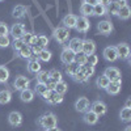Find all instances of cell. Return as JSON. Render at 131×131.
I'll return each mask as SVG.
<instances>
[{
	"mask_svg": "<svg viewBox=\"0 0 131 131\" xmlns=\"http://www.w3.org/2000/svg\"><path fill=\"white\" fill-rule=\"evenodd\" d=\"M57 122H58V118L54 113H45L43 115H41L38 118V123L41 127L43 128H51L54 126H57Z\"/></svg>",
	"mask_w": 131,
	"mask_h": 131,
	"instance_id": "obj_1",
	"label": "cell"
},
{
	"mask_svg": "<svg viewBox=\"0 0 131 131\" xmlns=\"http://www.w3.org/2000/svg\"><path fill=\"white\" fill-rule=\"evenodd\" d=\"M52 36H54V38H55L57 42L66 43L70 38V29H67L66 26H58V28L54 29Z\"/></svg>",
	"mask_w": 131,
	"mask_h": 131,
	"instance_id": "obj_2",
	"label": "cell"
},
{
	"mask_svg": "<svg viewBox=\"0 0 131 131\" xmlns=\"http://www.w3.org/2000/svg\"><path fill=\"white\" fill-rule=\"evenodd\" d=\"M41 97H43V100L47 101V102L51 104V105H58V104L63 102V96L58 94L55 91H49V89H47Z\"/></svg>",
	"mask_w": 131,
	"mask_h": 131,
	"instance_id": "obj_3",
	"label": "cell"
},
{
	"mask_svg": "<svg viewBox=\"0 0 131 131\" xmlns=\"http://www.w3.org/2000/svg\"><path fill=\"white\" fill-rule=\"evenodd\" d=\"M104 76L109 79V81H119L121 79V71L115 67H107L104 71Z\"/></svg>",
	"mask_w": 131,
	"mask_h": 131,
	"instance_id": "obj_4",
	"label": "cell"
},
{
	"mask_svg": "<svg viewBox=\"0 0 131 131\" xmlns=\"http://www.w3.org/2000/svg\"><path fill=\"white\" fill-rule=\"evenodd\" d=\"M89 28H91V23H89V20H88V18L84 17V16L78 17V21H76V26H75V29L78 30L79 33H86V31L89 30Z\"/></svg>",
	"mask_w": 131,
	"mask_h": 131,
	"instance_id": "obj_5",
	"label": "cell"
},
{
	"mask_svg": "<svg viewBox=\"0 0 131 131\" xmlns=\"http://www.w3.org/2000/svg\"><path fill=\"white\" fill-rule=\"evenodd\" d=\"M123 5H126V2H117V0H112V2L106 5V13L112 15V16H117L119 8L123 7Z\"/></svg>",
	"mask_w": 131,
	"mask_h": 131,
	"instance_id": "obj_6",
	"label": "cell"
},
{
	"mask_svg": "<svg viewBox=\"0 0 131 131\" xmlns=\"http://www.w3.org/2000/svg\"><path fill=\"white\" fill-rule=\"evenodd\" d=\"M89 109H91L93 113H96L98 117L105 115L106 112H107V107H106V105L102 101H94L93 104H91V107Z\"/></svg>",
	"mask_w": 131,
	"mask_h": 131,
	"instance_id": "obj_7",
	"label": "cell"
},
{
	"mask_svg": "<svg viewBox=\"0 0 131 131\" xmlns=\"http://www.w3.org/2000/svg\"><path fill=\"white\" fill-rule=\"evenodd\" d=\"M102 55H104V58L107 62H115L118 59V52H117L115 46H107V47H105Z\"/></svg>",
	"mask_w": 131,
	"mask_h": 131,
	"instance_id": "obj_8",
	"label": "cell"
},
{
	"mask_svg": "<svg viewBox=\"0 0 131 131\" xmlns=\"http://www.w3.org/2000/svg\"><path fill=\"white\" fill-rule=\"evenodd\" d=\"M89 107H91V102L86 97H80L79 100L75 102V109L79 113H85L86 110H89Z\"/></svg>",
	"mask_w": 131,
	"mask_h": 131,
	"instance_id": "obj_9",
	"label": "cell"
},
{
	"mask_svg": "<svg viewBox=\"0 0 131 131\" xmlns=\"http://www.w3.org/2000/svg\"><path fill=\"white\" fill-rule=\"evenodd\" d=\"M96 51V43L92 39H83V47H81V52L85 55H91L94 54Z\"/></svg>",
	"mask_w": 131,
	"mask_h": 131,
	"instance_id": "obj_10",
	"label": "cell"
},
{
	"mask_svg": "<svg viewBox=\"0 0 131 131\" xmlns=\"http://www.w3.org/2000/svg\"><path fill=\"white\" fill-rule=\"evenodd\" d=\"M41 70H42V66H41L38 58H37L36 55H33V57L30 58L29 63H28V71H29L30 73H38Z\"/></svg>",
	"mask_w": 131,
	"mask_h": 131,
	"instance_id": "obj_11",
	"label": "cell"
},
{
	"mask_svg": "<svg viewBox=\"0 0 131 131\" xmlns=\"http://www.w3.org/2000/svg\"><path fill=\"white\" fill-rule=\"evenodd\" d=\"M8 122H9L10 126L18 127V126L23 125V115H21V113H18V112L9 113V115H8Z\"/></svg>",
	"mask_w": 131,
	"mask_h": 131,
	"instance_id": "obj_12",
	"label": "cell"
},
{
	"mask_svg": "<svg viewBox=\"0 0 131 131\" xmlns=\"http://www.w3.org/2000/svg\"><path fill=\"white\" fill-rule=\"evenodd\" d=\"M117 49V52H118V58H121V59H125L127 60L130 58V47L127 43H119L118 46H115Z\"/></svg>",
	"mask_w": 131,
	"mask_h": 131,
	"instance_id": "obj_13",
	"label": "cell"
},
{
	"mask_svg": "<svg viewBox=\"0 0 131 131\" xmlns=\"http://www.w3.org/2000/svg\"><path fill=\"white\" fill-rule=\"evenodd\" d=\"M76 21H78V16L72 15V13H68V15H66V16L63 17L62 24H63V26H66L67 29H75Z\"/></svg>",
	"mask_w": 131,
	"mask_h": 131,
	"instance_id": "obj_14",
	"label": "cell"
},
{
	"mask_svg": "<svg viewBox=\"0 0 131 131\" xmlns=\"http://www.w3.org/2000/svg\"><path fill=\"white\" fill-rule=\"evenodd\" d=\"M75 57H76V54L72 50H70L68 47H64L62 54H60V60L64 64H68V63H72L75 60Z\"/></svg>",
	"mask_w": 131,
	"mask_h": 131,
	"instance_id": "obj_15",
	"label": "cell"
},
{
	"mask_svg": "<svg viewBox=\"0 0 131 131\" xmlns=\"http://www.w3.org/2000/svg\"><path fill=\"white\" fill-rule=\"evenodd\" d=\"M97 29H98V31H100L101 34L107 36V34H110V33L113 31V25H112L110 21L104 20V21H100V23H98Z\"/></svg>",
	"mask_w": 131,
	"mask_h": 131,
	"instance_id": "obj_16",
	"label": "cell"
},
{
	"mask_svg": "<svg viewBox=\"0 0 131 131\" xmlns=\"http://www.w3.org/2000/svg\"><path fill=\"white\" fill-rule=\"evenodd\" d=\"M70 50H72L75 54H79V52H81V47H83V39L81 38H72V39H70V42H68V46H67Z\"/></svg>",
	"mask_w": 131,
	"mask_h": 131,
	"instance_id": "obj_17",
	"label": "cell"
},
{
	"mask_svg": "<svg viewBox=\"0 0 131 131\" xmlns=\"http://www.w3.org/2000/svg\"><path fill=\"white\" fill-rule=\"evenodd\" d=\"M121 88H122V80L119 81H110L109 85L106 86V92L112 96H115L121 92Z\"/></svg>",
	"mask_w": 131,
	"mask_h": 131,
	"instance_id": "obj_18",
	"label": "cell"
},
{
	"mask_svg": "<svg viewBox=\"0 0 131 131\" xmlns=\"http://www.w3.org/2000/svg\"><path fill=\"white\" fill-rule=\"evenodd\" d=\"M29 83H30V80L26 78V76H18V78H16L13 85H15V88L17 91H23V89H26L29 86Z\"/></svg>",
	"mask_w": 131,
	"mask_h": 131,
	"instance_id": "obj_19",
	"label": "cell"
},
{
	"mask_svg": "<svg viewBox=\"0 0 131 131\" xmlns=\"http://www.w3.org/2000/svg\"><path fill=\"white\" fill-rule=\"evenodd\" d=\"M10 34H12V37L15 39H18L24 36V33H25V28L23 24H13L12 28H10Z\"/></svg>",
	"mask_w": 131,
	"mask_h": 131,
	"instance_id": "obj_20",
	"label": "cell"
},
{
	"mask_svg": "<svg viewBox=\"0 0 131 131\" xmlns=\"http://www.w3.org/2000/svg\"><path fill=\"white\" fill-rule=\"evenodd\" d=\"M98 118H100V117H98L96 113H93L92 110H91V109H89V110H86L85 113H84V117H83V119H84V122L86 123V125H96L97 123V121H98Z\"/></svg>",
	"mask_w": 131,
	"mask_h": 131,
	"instance_id": "obj_21",
	"label": "cell"
},
{
	"mask_svg": "<svg viewBox=\"0 0 131 131\" xmlns=\"http://www.w3.org/2000/svg\"><path fill=\"white\" fill-rule=\"evenodd\" d=\"M20 98L23 102H31L33 98H34V91H31L29 88L20 91Z\"/></svg>",
	"mask_w": 131,
	"mask_h": 131,
	"instance_id": "obj_22",
	"label": "cell"
},
{
	"mask_svg": "<svg viewBox=\"0 0 131 131\" xmlns=\"http://www.w3.org/2000/svg\"><path fill=\"white\" fill-rule=\"evenodd\" d=\"M21 39H23V42L25 43V45H28V46H33V45H36L37 36L34 34V33H31V31H25V33H24V36L21 37Z\"/></svg>",
	"mask_w": 131,
	"mask_h": 131,
	"instance_id": "obj_23",
	"label": "cell"
},
{
	"mask_svg": "<svg viewBox=\"0 0 131 131\" xmlns=\"http://www.w3.org/2000/svg\"><path fill=\"white\" fill-rule=\"evenodd\" d=\"M17 52H18V55H20L21 58H24V59H30V58L33 57L31 46H28V45H24Z\"/></svg>",
	"mask_w": 131,
	"mask_h": 131,
	"instance_id": "obj_24",
	"label": "cell"
},
{
	"mask_svg": "<svg viewBox=\"0 0 131 131\" xmlns=\"http://www.w3.org/2000/svg\"><path fill=\"white\" fill-rule=\"evenodd\" d=\"M117 16L121 18V20H128L130 16H131V9H130V7H128L127 4L123 5V7H121V8H119V10H118V13H117Z\"/></svg>",
	"mask_w": 131,
	"mask_h": 131,
	"instance_id": "obj_25",
	"label": "cell"
},
{
	"mask_svg": "<svg viewBox=\"0 0 131 131\" xmlns=\"http://www.w3.org/2000/svg\"><path fill=\"white\" fill-rule=\"evenodd\" d=\"M80 13L88 18L89 16H93V7L89 5V4H86V3H83L80 5Z\"/></svg>",
	"mask_w": 131,
	"mask_h": 131,
	"instance_id": "obj_26",
	"label": "cell"
},
{
	"mask_svg": "<svg viewBox=\"0 0 131 131\" xmlns=\"http://www.w3.org/2000/svg\"><path fill=\"white\" fill-rule=\"evenodd\" d=\"M119 118H121V121L125 122V123H128L131 121V109L130 107H123L121 113H119Z\"/></svg>",
	"mask_w": 131,
	"mask_h": 131,
	"instance_id": "obj_27",
	"label": "cell"
},
{
	"mask_svg": "<svg viewBox=\"0 0 131 131\" xmlns=\"http://www.w3.org/2000/svg\"><path fill=\"white\" fill-rule=\"evenodd\" d=\"M10 98H12V93H10V91H8V89L0 91V105L8 104L10 101Z\"/></svg>",
	"mask_w": 131,
	"mask_h": 131,
	"instance_id": "obj_28",
	"label": "cell"
},
{
	"mask_svg": "<svg viewBox=\"0 0 131 131\" xmlns=\"http://www.w3.org/2000/svg\"><path fill=\"white\" fill-rule=\"evenodd\" d=\"M106 15V5L97 3L96 5H93V16H104Z\"/></svg>",
	"mask_w": 131,
	"mask_h": 131,
	"instance_id": "obj_29",
	"label": "cell"
},
{
	"mask_svg": "<svg viewBox=\"0 0 131 131\" xmlns=\"http://www.w3.org/2000/svg\"><path fill=\"white\" fill-rule=\"evenodd\" d=\"M25 13H26V8L24 5H16L12 12L13 17H16V18H23L25 16Z\"/></svg>",
	"mask_w": 131,
	"mask_h": 131,
	"instance_id": "obj_30",
	"label": "cell"
},
{
	"mask_svg": "<svg viewBox=\"0 0 131 131\" xmlns=\"http://www.w3.org/2000/svg\"><path fill=\"white\" fill-rule=\"evenodd\" d=\"M79 70H80V66H79L78 63H75V62L66 64V72H67L70 76H73Z\"/></svg>",
	"mask_w": 131,
	"mask_h": 131,
	"instance_id": "obj_31",
	"label": "cell"
},
{
	"mask_svg": "<svg viewBox=\"0 0 131 131\" xmlns=\"http://www.w3.org/2000/svg\"><path fill=\"white\" fill-rule=\"evenodd\" d=\"M37 76V83H41V84H46L49 80H50V76H49V72L47 71H39L38 73H36Z\"/></svg>",
	"mask_w": 131,
	"mask_h": 131,
	"instance_id": "obj_32",
	"label": "cell"
},
{
	"mask_svg": "<svg viewBox=\"0 0 131 131\" xmlns=\"http://www.w3.org/2000/svg\"><path fill=\"white\" fill-rule=\"evenodd\" d=\"M49 76H50V80H52L54 83H59V81H62L63 80V76H62V72L60 71H58V70H51L50 72H49Z\"/></svg>",
	"mask_w": 131,
	"mask_h": 131,
	"instance_id": "obj_33",
	"label": "cell"
},
{
	"mask_svg": "<svg viewBox=\"0 0 131 131\" xmlns=\"http://www.w3.org/2000/svg\"><path fill=\"white\" fill-rule=\"evenodd\" d=\"M80 71L86 76V78H91V76H93V73H94V66H91V64H84V66H81L80 67Z\"/></svg>",
	"mask_w": 131,
	"mask_h": 131,
	"instance_id": "obj_34",
	"label": "cell"
},
{
	"mask_svg": "<svg viewBox=\"0 0 131 131\" xmlns=\"http://www.w3.org/2000/svg\"><path fill=\"white\" fill-rule=\"evenodd\" d=\"M67 89H68V85H67V83L66 81H59V83H57V85H55V91L58 94H60V96H63L66 92H67Z\"/></svg>",
	"mask_w": 131,
	"mask_h": 131,
	"instance_id": "obj_35",
	"label": "cell"
},
{
	"mask_svg": "<svg viewBox=\"0 0 131 131\" xmlns=\"http://www.w3.org/2000/svg\"><path fill=\"white\" fill-rule=\"evenodd\" d=\"M49 45V38L46 36H37V41H36V46L41 47V49H46Z\"/></svg>",
	"mask_w": 131,
	"mask_h": 131,
	"instance_id": "obj_36",
	"label": "cell"
},
{
	"mask_svg": "<svg viewBox=\"0 0 131 131\" xmlns=\"http://www.w3.org/2000/svg\"><path fill=\"white\" fill-rule=\"evenodd\" d=\"M37 58H38V60H42V62H49L51 59V52L46 49H42L37 55Z\"/></svg>",
	"mask_w": 131,
	"mask_h": 131,
	"instance_id": "obj_37",
	"label": "cell"
},
{
	"mask_svg": "<svg viewBox=\"0 0 131 131\" xmlns=\"http://www.w3.org/2000/svg\"><path fill=\"white\" fill-rule=\"evenodd\" d=\"M9 79V71L5 66H0V83H7Z\"/></svg>",
	"mask_w": 131,
	"mask_h": 131,
	"instance_id": "obj_38",
	"label": "cell"
},
{
	"mask_svg": "<svg viewBox=\"0 0 131 131\" xmlns=\"http://www.w3.org/2000/svg\"><path fill=\"white\" fill-rule=\"evenodd\" d=\"M96 83H97V86H98L100 89H106V86L109 85V83H110V81H109V79L106 78V76L101 75L100 78L97 79V81H96Z\"/></svg>",
	"mask_w": 131,
	"mask_h": 131,
	"instance_id": "obj_39",
	"label": "cell"
},
{
	"mask_svg": "<svg viewBox=\"0 0 131 131\" xmlns=\"http://www.w3.org/2000/svg\"><path fill=\"white\" fill-rule=\"evenodd\" d=\"M72 79L76 81V83H85V81H88V78H86V76L79 70L78 72H76L73 76H72Z\"/></svg>",
	"mask_w": 131,
	"mask_h": 131,
	"instance_id": "obj_40",
	"label": "cell"
},
{
	"mask_svg": "<svg viewBox=\"0 0 131 131\" xmlns=\"http://www.w3.org/2000/svg\"><path fill=\"white\" fill-rule=\"evenodd\" d=\"M73 62L78 63L80 67H81V66L86 64V55H85V54H83V52L76 54V57H75V60H73Z\"/></svg>",
	"mask_w": 131,
	"mask_h": 131,
	"instance_id": "obj_41",
	"label": "cell"
},
{
	"mask_svg": "<svg viewBox=\"0 0 131 131\" xmlns=\"http://www.w3.org/2000/svg\"><path fill=\"white\" fill-rule=\"evenodd\" d=\"M98 63V57L94 55V54H91V55H86V64L91 66H96Z\"/></svg>",
	"mask_w": 131,
	"mask_h": 131,
	"instance_id": "obj_42",
	"label": "cell"
},
{
	"mask_svg": "<svg viewBox=\"0 0 131 131\" xmlns=\"http://www.w3.org/2000/svg\"><path fill=\"white\" fill-rule=\"evenodd\" d=\"M46 91H47V86H46V84H41V83H37V86H36V92H37V94L42 96V94L45 93Z\"/></svg>",
	"mask_w": 131,
	"mask_h": 131,
	"instance_id": "obj_43",
	"label": "cell"
},
{
	"mask_svg": "<svg viewBox=\"0 0 131 131\" xmlns=\"http://www.w3.org/2000/svg\"><path fill=\"white\" fill-rule=\"evenodd\" d=\"M9 45H10V41H9L8 36H3V37H0V47L5 49V47H8Z\"/></svg>",
	"mask_w": 131,
	"mask_h": 131,
	"instance_id": "obj_44",
	"label": "cell"
},
{
	"mask_svg": "<svg viewBox=\"0 0 131 131\" xmlns=\"http://www.w3.org/2000/svg\"><path fill=\"white\" fill-rule=\"evenodd\" d=\"M25 45V43L23 42V39L21 38H18V39H15L13 41V43H12V46H13V49H15V51H18L21 47H23Z\"/></svg>",
	"mask_w": 131,
	"mask_h": 131,
	"instance_id": "obj_45",
	"label": "cell"
},
{
	"mask_svg": "<svg viewBox=\"0 0 131 131\" xmlns=\"http://www.w3.org/2000/svg\"><path fill=\"white\" fill-rule=\"evenodd\" d=\"M8 26L5 23H0V37H3V36H8Z\"/></svg>",
	"mask_w": 131,
	"mask_h": 131,
	"instance_id": "obj_46",
	"label": "cell"
},
{
	"mask_svg": "<svg viewBox=\"0 0 131 131\" xmlns=\"http://www.w3.org/2000/svg\"><path fill=\"white\" fill-rule=\"evenodd\" d=\"M55 85H57V83H54L52 80H49L46 83V86H47L49 91H54V89H55Z\"/></svg>",
	"mask_w": 131,
	"mask_h": 131,
	"instance_id": "obj_47",
	"label": "cell"
},
{
	"mask_svg": "<svg viewBox=\"0 0 131 131\" xmlns=\"http://www.w3.org/2000/svg\"><path fill=\"white\" fill-rule=\"evenodd\" d=\"M84 3H86V4H89V5H96L97 3H98V0H84Z\"/></svg>",
	"mask_w": 131,
	"mask_h": 131,
	"instance_id": "obj_48",
	"label": "cell"
},
{
	"mask_svg": "<svg viewBox=\"0 0 131 131\" xmlns=\"http://www.w3.org/2000/svg\"><path fill=\"white\" fill-rule=\"evenodd\" d=\"M110 2H112V0H98V3H101V4H104V5H107Z\"/></svg>",
	"mask_w": 131,
	"mask_h": 131,
	"instance_id": "obj_49",
	"label": "cell"
},
{
	"mask_svg": "<svg viewBox=\"0 0 131 131\" xmlns=\"http://www.w3.org/2000/svg\"><path fill=\"white\" fill-rule=\"evenodd\" d=\"M46 131H62L60 128H58L57 126H54V127H51V128H47Z\"/></svg>",
	"mask_w": 131,
	"mask_h": 131,
	"instance_id": "obj_50",
	"label": "cell"
},
{
	"mask_svg": "<svg viewBox=\"0 0 131 131\" xmlns=\"http://www.w3.org/2000/svg\"><path fill=\"white\" fill-rule=\"evenodd\" d=\"M125 106H126V107H130V106H131V100H130V98L126 101V105H125Z\"/></svg>",
	"mask_w": 131,
	"mask_h": 131,
	"instance_id": "obj_51",
	"label": "cell"
},
{
	"mask_svg": "<svg viewBox=\"0 0 131 131\" xmlns=\"http://www.w3.org/2000/svg\"><path fill=\"white\" fill-rule=\"evenodd\" d=\"M125 131H131V126H126L125 127Z\"/></svg>",
	"mask_w": 131,
	"mask_h": 131,
	"instance_id": "obj_52",
	"label": "cell"
},
{
	"mask_svg": "<svg viewBox=\"0 0 131 131\" xmlns=\"http://www.w3.org/2000/svg\"><path fill=\"white\" fill-rule=\"evenodd\" d=\"M117 2H126V0H117Z\"/></svg>",
	"mask_w": 131,
	"mask_h": 131,
	"instance_id": "obj_53",
	"label": "cell"
},
{
	"mask_svg": "<svg viewBox=\"0 0 131 131\" xmlns=\"http://www.w3.org/2000/svg\"><path fill=\"white\" fill-rule=\"evenodd\" d=\"M2 2H4V0H0V3H2Z\"/></svg>",
	"mask_w": 131,
	"mask_h": 131,
	"instance_id": "obj_54",
	"label": "cell"
}]
</instances>
